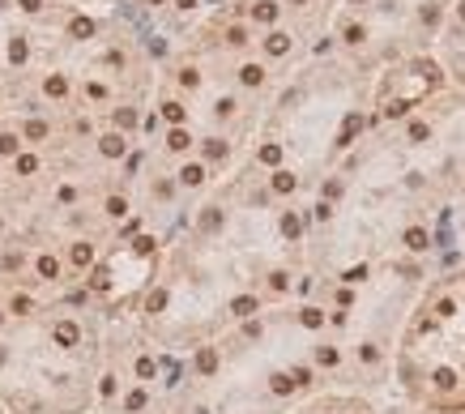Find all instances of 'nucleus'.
I'll return each mask as SVG.
<instances>
[{
    "mask_svg": "<svg viewBox=\"0 0 465 414\" xmlns=\"http://www.w3.org/2000/svg\"><path fill=\"white\" fill-rule=\"evenodd\" d=\"M90 30H94V26H90V21H85V17H77V21H73V34H77V39H85V34H90Z\"/></svg>",
    "mask_w": 465,
    "mask_h": 414,
    "instance_id": "1",
    "label": "nucleus"
},
{
    "mask_svg": "<svg viewBox=\"0 0 465 414\" xmlns=\"http://www.w3.org/2000/svg\"><path fill=\"white\" fill-rule=\"evenodd\" d=\"M273 188H277V192H286V188H295V180H290V175H277V180H273Z\"/></svg>",
    "mask_w": 465,
    "mask_h": 414,
    "instance_id": "8",
    "label": "nucleus"
},
{
    "mask_svg": "<svg viewBox=\"0 0 465 414\" xmlns=\"http://www.w3.org/2000/svg\"><path fill=\"white\" fill-rule=\"evenodd\" d=\"M13 149H17V141H13V137H0V154H13Z\"/></svg>",
    "mask_w": 465,
    "mask_h": 414,
    "instance_id": "10",
    "label": "nucleus"
},
{
    "mask_svg": "<svg viewBox=\"0 0 465 414\" xmlns=\"http://www.w3.org/2000/svg\"><path fill=\"white\" fill-rule=\"evenodd\" d=\"M120 149H124V141H120V137H107L103 141V154H120Z\"/></svg>",
    "mask_w": 465,
    "mask_h": 414,
    "instance_id": "2",
    "label": "nucleus"
},
{
    "mask_svg": "<svg viewBox=\"0 0 465 414\" xmlns=\"http://www.w3.org/2000/svg\"><path fill=\"white\" fill-rule=\"evenodd\" d=\"M56 338H60V342H77V329H73V325H60V329H56Z\"/></svg>",
    "mask_w": 465,
    "mask_h": 414,
    "instance_id": "3",
    "label": "nucleus"
},
{
    "mask_svg": "<svg viewBox=\"0 0 465 414\" xmlns=\"http://www.w3.org/2000/svg\"><path fill=\"white\" fill-rule=\"evenodd\" d=\"M410 248H427V235L423 231H410Z\"/></svg>",
    "mask_w": 465,
    "mask_h": 414,
    "instance_id": "9",
    "label": "nucleus"
},
{
    "mask_svg": "<svg viewBox=\"0 0 465 414\" xmlns=\"http://www.w3.org/2000/svg\"><path fill=\"white\" fill-rule=\"evenodd\" d=\"M184 184H201V167H188V171H184Z\"/></svg>",
    "mask_w": 465,
    "mask_h": 414,
    "instance_id": "5",
    "label": "nucleus"
},
{
    "mask_svg": "<svg viewBox=\"0 0 465 414\" xmlns=\"http://www.w3.org/2000/svg\"><path fill=\"white\" fill-rule=\"evenodd\" d=\"M269 52H273V56L286 52V39H282V34H273V39H269Z\"/></svg>",
    "mask_w": 465,
    "mask_h": 414,
    "instance_id": "7",
    "label": "nucleus"
},
{
    "mask_svg": "<svg viewBox=\"0 0 465 414\" xmlns=\"http://www.w3.org/2000/svg\"><path fill=\"white\" fill-rule=\"evenodd\" d=\"M47 94H64V77H52V81H47Z\"/></svg>",
    "mask_w": 465,
    "mask_h": 414,
    "instance_id": "6",
    "label": "nucleus"
},
{
    "mask_svg": "<svg viewBox=\"0 0 465 414\" xmlns=\"http://www.w3.org/2000/svg\"><path fill=\"white\" fill-rule=\"evenodd\" d=\"M243 81L256 85V81H261V69H256V64H248V69H243Z\"/></svg>",
    "mask_w": 465,
    "mask_h": 414,
    "instance_id": "4",
    "label": "nucleus"
}]
</instances>
